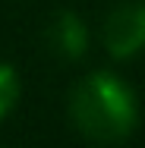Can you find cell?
<instances>
[{
  "instance_id": "6da1fadb",
  "label": "cell",
  "mask_w": 145,
  "mask_h": 148,
  "mask_svg": "<svg viewBox=\"0 0 145 148\" xmlns=\"http://www.w3.org/2000/svg\"><path fill=\"white\" fill-rule=\"evenodd\" d=\"M69 117L91 142H120L136 126V98L111 73H91L69 98Z\"/></svg>"
},
{
  "instance_id": "7a4b0ae2",
  "label": "cell",
  "mask_w": 145,
  "mask_h": 148,
  "mask_svg": "<svg viewBox=\"0 0 145 148\" xmlns=\"http://www.w3.org/2000/svg\"><path fill=\"white\" fill-rule=\"evenodd\" d=\"M104 44L111 57L126 60L145 47V3H123L104 22Z\"/></svg>"
},
{
  "instance_id": "3957f363",
  "label": "cell",
  "mask_w": 145,
  "mask_h": 148,
  "mask_svg": "<svg viewBox=\"0 0 145 148\" xmlns=\"http://www.w3.org/2000/svg\"><path fill=\"white\" fill-rule=\"evenodd\" d=\"M51 47L66 60H79L88 47V29L76 13H60L51 22Z\"/></svg>"
},
{
  "instance_id": "277c9868",
  "label": "cell",
  "mask_w": 145,
  "mask_h": 148,
  "mask_svg": "<svg viewBox=\"0 0 145 148\" xmlns=\"http://www.w3.org/2000/svg\"><path fill=\"white\" fill-rule=\"evenodd\" d=\"M16 98H19V79H16V73H13V66L0 63V120L13 110Z\"/></svg>"
}]
</instances>
